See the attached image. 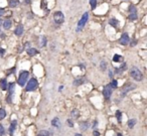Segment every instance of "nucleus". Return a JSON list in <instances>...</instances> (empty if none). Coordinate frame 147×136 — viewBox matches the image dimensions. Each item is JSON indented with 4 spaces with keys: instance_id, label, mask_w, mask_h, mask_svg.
Here are the masks:
<instances>
[{
    "instance_id": "nucleus-1",
    "label": "nucleus",
    "mask_w": 147,
    "mask_h": 136,
    "mask_svg": "<svg viewBox=\"0 0 147 136\" xmlns=\"http://www.w3.org/2000/svg\"><path fill=\"white\" fill-rule=\"evenodd\" d=\"M130 76L136 81H141L143 79V75L142 73L140 72L139 69H137V68H133V69L130 71Z\"/></svg>"
},
{
    "instance_id": "nucleus-2",
    "label": "nucleus",
    "mask_w": 147,
    "mask_h": 136,
    "mask_svg": "<svg viewBox=\"0 0 147 136\" xmlns=\"http://www.w3.org/2000/svg\"><path fill=\"white\" fill-rule=\"evenodd\" d=\"M29 76V73L27 71H22L19 75V78H18V85L21 87H23L24 85H25L26 81H27V78Z\"/></svg>"
},
{
    "instance_id": "nucleus-3",
    "label": "nucleus",
    "mask_w": 147,
    "mask_h": 136,
    "mask_svg": "<svg viewBox=\"0 0 147 136\" xmlns=\"http://www.w3.org/2000/svg\"><path fill=\"white\" fill-rule=\"evenodd\" d=\"M88 18H89V13L88 12H86V13H84V15L82 16V18L80 19V21H79V23H78V31H81L82 29L84 28V26H85V24L87 23V21H88Z\"/></svg>"
},
{
    "instance_id": "nucleus-4",
    "label": "nucleus",
    "mask_w": 147,
    "mask_h": 136,
    "mask_svg": "<svg viewBox=\"0 0 147 136\" xmlns=\"http://www.w3.org/2000/svg\"><path fill=\"white\" fill-rule=\"evenodd\" d=\"M37 88V80L35 78H32L26 85V91L27 92H31V91H34Z\"/></svg>"
},
{
    "instance_id": "nucleus-5",
    "label": "nucleus",
    "mask_w": 147,
    "mask_h": 136,
    "mask_svg": "<svg viewBox=\"0 0 147 136\" xmlns=\"http://www.w3.org/2000/svg\"><path fill=\"white\" fill-rule=\"evenodd\" d=\"M53 19H54V22H55L56 24L63 23V20H64V16H63V12L56 11V12L53 14Z\"/></svg>"
},
{
    "instance_id": "nucleus-6",
    "label": "nucleus",
    "mask_w": 147,
    "mask_h": 136,
    "mask_svg": "<svg viewBox=\"0 0 147 136\" xmlns=\"http://www.w3.org/2000/svg\"><path fill=\"white\" fill-rule=\"evenodd\" d=\"M112 92H113V88L110 86V84H109V85H107V86L104 88V90H103V95H104V97H105L106 99H110V97H111V95H112Z\"/></svg>"
},
{
    "instance_id": "nucleus-7",
    "label": "nucleus",
    "mask_w": 147,
    "mask_h": 136,
    "mask_svg": "<svg viewBox=\"0 0 147 136\" xmlns=\"http://www.w3.org/2000/svg\"><path fill=\"white\" fill-rule=\"evenodd\" d=\"M120 40V44L121 45H127L129 44V41H130V37L129 35L127 34V33H123L121 36V38L119 39Z\"/></svg>"
},
{
    "instance_id": "nucleus-8",
    "label": "nucleus",
    "mask_w": 147,
    "mask_h": 136,
    "mask_svg": "<svg viewBox=\"0 0 147 136\" xmlns=\"http://www.w3.org/2000/svg\"><path fill=\"white\" fill-rule=\"evenodd\" d=\"M9 88H10V92H9V95H8L7 102H8V103H11V102H12V96H13V91H14V85L10 84Z\"/></svg>"
},
{
    "instance_id": "nucleus-9",
    "label": "nucleus",
    "mask_w": 147,
    "mask_h": 136,
    "mask_svg": "<svg viewBox=\"0 0 147 136\" xmlns=\"http://www.w3.org/2000/svg\"><path fill=\"white\" fill-rule=\"evenodd\" d=\"M16 126H17V122H16V120H13V121L11 122L10 126H9V133H10V135H13Z\"/></svg>"
},
{
    "instance_id": "nucleus-10",
    "label": "nucleus",
    "mask_w": 147,
    "mask_h": 136,
    "mask_svg": "<svg viewBox=\"0 0 147 136\" xmlns=\"http://www.w3.org/2000/svg\"><path fill=\"white\" fill-rule=\"evenodd\" d=\"M14 33H15V34L17 35V36H20V35L22 34V33H23V26H22L21 24H19L18 26L15 28V30H14Z\"/></svg>"
},
{
    "instance_id": "nucleus-11",
    "label": "nucleus",
    "mask_w": 147,
    "mask_h": 136,
    "mask_svg": "<svg viewBox=\"0 0 147 136\" xmlns=\"http://www.w3.org/2000/svg\"><path fill=\"white\" fill-rule=\"evenodd\" d=\"M52 125L56 127V128H59V127L61 126V122H60V119L59 118H53L52 121Z\"/></svg>"
},
{
    "instance_id": "nucleus-12",
    "label": "nucleus",
    "mask_w": 147,
    "mask_h": 136,
    "mask_svg": "<svg viewBox=\"0 0 147 136\" xmlns=\"http://www.w3.org/2000/svg\"><path fill=\"white\" fill-rule=\"evenodd\" d=\"M0 87H1V90H3V91L7 90V82L5 79L1 80V82H0Z\"/></svg>"
},
{
    "instance_id": "nucleus-13",
    "label": "nucleus",
    "mask_w": 147,
    "mask_h": 136,
    "mask_svg": "<svg viewBox=\"0 0 147 136\" xmlns=\"http://www.w3.org/2000/svg\"><path fill=\"white\" fill-rule=\"evenodd\" d=\"M118 20L117 19H115V18H112V19H110L109 20V24H111V26H113V27H117L118 26Z\"/></svg>"
},
{
    "instance_id": "nucleus-14",
    "label": "nucleus",
    "mask_w": 147,
    "mask_h": 136,
    "mask_svg": "<svg viewBox=\"0 0 147 136\" xmlns=\"http://www.w3.org/2000/svg\"><path fill=\"white\" fill-rule=\"evenodd\" d=\"M3 27H4L5 29H9V28L11 27V21H10L9 19L5 20V21L3 22Z\"/></svg>"
},
{
    "instance_id": "nucleus-15",
    "label": "nucleus",
    "mask_w": 147,
    "mask_h": 136,
    "mask_svg": "<svg viewBox=\"0 0 147 136\" xmlns=\"http://www.w3.org/2000/svg\"><path fill=\"white\" fill-rule=\"evenodd\" d=\"M126 68H127V67H126V64H123V65L121 66L120 69H115V74H121L124 70H126Z\"/></svg>"
},
{
    "instance_id": "nucleus-16",
    "label": "nucleus",
    "mask_w": 147,
    "mask_h": 136,
    "mask_svg": "<svg viewBox=\"0 0 147 136\" xmlns=\"http://www.w3.org/2000/svg\"><path fill=\"white\" fill-rule=\"evenodd\" d=\"M27 54H28V56H34L37 52H36V49L35 48H33V47H30V48H27Z\"/></svg>"
},
{
    "instance_id": "nucleus-17",
    "label": "nucleus",
    "mask_w": 147,
    "mask_h": 136,
    "mask_svg": "<svg viewBox=\"0 0 147 136\" xmlns=\"http://www.w3.org/2000/svg\"><path fill=\"white\" fill-rule=\"evenodd\" d=\"M136 124V119H130V120L128 121V127L129 128H133V127L135 126Z\"/></svg>"
},
{
    "instance_id": "nucleus-18",
    "label": "nucleus",
    "mask_w": 147,
    "mask_h": 136,
    "mask_svg": "<svg viewBox=\"0 0 147 136\" xmlns=\"http://www.w3.org/2000/svg\"><path fill=\"white\" fill-rule=\"evenodd\" d=\"M131 88H132V86H131V85H129V86H128V87H126V88H124V90H123V91H122V94H121V96H122V97H124V96L126 95V93H127L128 91H130V90H132Z\"/></svg>"
},
{
    "instance_id": "nucleus-19",
    "label": "nucleus",
    "mask_w": 147,
    "mask_h": 136,
    "mask_svg": "<svg viewBox=\"0 0 147 136\" xmlns=\"http://www.w3.org/2000/svg\"><path fill=\"white\" fill-rule=\"evenodd\" d=\"M89 123H87V122H83V123H81L80 124V127H81V129L82 130H87L88 128H89Z\"/></svg>"
},
{
    "instance_id": "nucleus-20",
    "label": "nucleus",
    "mask_w": 147,
    "mask_h": 136,
    "mask_svg": "<svg viewBox=\"0 0 147 136\" xmlns=\"http://www.w3.org/2000/svg\"><path fill=\"white\" fill-rule=\"evenodd\" d=\"M37 136H50V132L47 130H42V131L38 132Z\"/></svg>"
},
{
    "instance_id": "nucleus-21",
    "label": "nucleus",
    "mask_w": 147,
    "mask_h": 136,
    "mask_svg": "<svg viewBox=\"0 0 147 136\" xmlns=\"http://www.w3.org/2000/svg\"><path fill=\"white\" fill-rule=\"evenodd\" d=\"M6 116V112L3 108H0V120H2L3 118H5Z\"/></svg>"
},
{
    "instance_id": "nucleus-22",
    "label": "nucleus",
    "mask_w": 147,
    "mask_h": 136,
    "mask_svg": "<svg viewBox=\"0 0 147 136\" xmlns=\"http://www.w3.org/2000/svg\"><path fill=\"white\" fill-rule=\"evenodd\" d=\"M18 3H19L18 0H10V1H9L10 7H15L16 5H18Z\"/></svg>"
},
{
    "instance_id": "nucleus-23",
    "label": "nucleus",
    "mask_w": 147,
    "mask_h": 136,
    "mask_svg": "<svg viewBox=\"0 0 147 136\" xmlns=\"http://www.w3.org/2000/svg\"><path fill=\"white\" fill-rule=\"evenodd\" d=\"M122 59V57L119 56V55H114L113 57V62H120Z\"/></svg>"
},
{
    "instance_id": "nucleus-24",
    "label": "nucleus",
    "mask_w": 147,
    "mask_h": 136,
    "mask_svg": "<svg viewBox=\"0 0 147 136\" xmlns=\"http://www.w3.org/2000/svg\"><path fill=\"white\" fill-rule=\"evenodd\" d=\"M110 86H111L113 89H116L117 86H118V81H117V80H113L112 83L110 84Z\"/></svg>"
},
{
    "instance_id": "nucleus-25",
    "label": "nucleus",
    "mask_w": 147,
    "mask_h": 136,
    "mask_svg": "<svg viewBox=\"0 0 147 136\" xmlns=\"http://www.w3.org/2000/svg\"><path fill=\"white\" fill-rule=\"evenodd\" d=\"M80 116V114H79V111H78V110H73V111H72V117H74V118H78Z\"/></svg>"
},
{
    "instance_id": "nucleus-26",
    "label": "nucleus",
    "mask_w": 147,
    "mask_h": 136,
    "mask_svg": "<svg viewBox=\"0 0 147 136\" xmlns=\"http://www.w3.org/2000/svg\"><path fill=\"white\" fill-rule=\"evenodd\" d=\"M90 4H91L92 9H95L97 5V0H90Z\"/></svg>"
},
{
    "instance_id": "nucleus-27",
    "label": "nucleus",
    "mask_w": 147,
    "mask_h": 136,
    "mask_svg": "<svg viewBox=\"0 0 147 136\" xmlns=\"http://www.w3.org/2000/svg\"><path fill=\"white\" fill-rule=\"evenodd\" d=\"M82 83H84V80H76V81H74V85H76V86H79V85H81Z\"/></svg>"
},
{
    "instance_id": "nucleus-28",
    "label": "nucleus",
    "mask_w": 147,
    "mask_h": 136,
    "mask_svg": "<svg viewBox=\"0 0 147 136\" xmlns=\"http://www.w3.org/2000/svg\"><path fill=\"white\" fill-rule=\"evenodd\" d=\"M121 116H122V113H121L120 111H117V112H116V117H117V119H118L119 122H121Z\"/></svg>"
},
{
    "instance_id": "nucleus-29",
    "label": "nucleus",
    "mask_w": 147,
    "mask_h": 136,
    "mask_svg": "<svg viewBox=\"0 0 147 136\" xmlns=\"http://www.w3.org/2000/svg\"><path fill=\"white\" fill-rule=\"evenodd\" d=\"M4 133H5V130H4V127L0 124V136H2V135H4Z\"/></svg>"
},
{
    "instance_id": "nucleus-30",
    "label": "nucleus",
    "mask_w": 147,
    "mask_h": 136,
    "mask_svg": "<svg viewBox=\"0 0 147 136\" xmlns=\"http://www.w3.org/2000/svg\"><path fill=\"white\" fill-rule=\"evenodd\" d=\"M106 66H107V65H106V62L103 61V62L101 63V69H102V71H105V70H106Z\"/></svg>"
},
{
    "instance_id": "nucleus-31",
    "label": "nucleus",
    "mask_w": 147,
    "mask_h": 136,
    "mask_svg": "<svg viewBox=\"0 0 147 136\" xmlns=\"http://www.w3.org/2000/svg\"><path fill=\"white\" fill-rule=\"evenodd\" d=\"M45 44H46V39H45V37H42V44H40V45H45Z\"/></svg>"
},
{
    "instance_id": "nucleus-32",
    "label": "nucleus",
    "mask_w": 147,
    "mask_h": 136,
    "mask_svg": "<svg viewBox=\"0 0 147 136\" xmlns=\"http://www.w3.org/2000/svg\"><path fill=\"white\" fill-rule=\"evenodd\" d=\"M93 135H94V136H100V132L97 131V130H95V131L93 132Z\"/></svg>"
},
{
    "instance_id": "nucleus-33",
    "label": "nucleus",
    "mask_w": 147,
    "mask_h": 136,
    "mask_svg": "<svg viewBox=\"0 0 147 136\" xmlns=\"http://www.w3.org/2000/svg\"><path fill=\"white\" fill-rule=\"evenodd\" d=\"M3 13H4V9L3 8H0V16H2Z\"/></svg>"
},
{
    "instance_id": "nucleus-34",
    "label": "nucleus",
    "mask_w": 147,
    "mask_h": 136,
    "mask_svg": "<svg viewBox=\"0 0 147 136\" xmlns=\"http://www.w3.org/2000/svg\"><path fill=\"white\" fill-rule=\"evenodd\" d=\"M4 53H5V50H4V49H2V48H0V56H2Z\"/></svg>"
},
{
    "instance_id": "nucleus-35",
    "label": "nucleus",
    "mask_w": 147,
    "mask_h": 136,
    "mask_svg": "<svg viewBox=\"0 0 147 136\" xmlns=\"http://www.w3.org/2000/svg\"><path fill=\"white\" fill-rule=\"evenodd\" d=\"M68 124H69V126L73 127V122H72V120H68Z\"/></svg>"
},
{
    "instance_id": "nucleus-36",
    "label": "nucleus",
    "mask_w": 147,
    "mask_h": 136,
    "mask_svg": "<svg viewBox=\"0 0 147 136\" xmlns=\"http://www.w3.org/2000/svg\"><path fill=\"white\" fill-rule=\"evenodd\" d=\"M75 136H83V135H82V134H79V133H76Z\"/></svg>"
},
{
    "instance_id": "nucleus-37",
    "label": "nucleus",
    "mask_w": 147,
    "mask_h": 136,
    "mask_svg": "<svg viewBox=\"0 0 147 136\" xmlns=\"http://www.w3.org/2000/svg\"><path fill=\"white\" fill-rule=\"evenodd\" d=\"M117 136H122V134H121V133H118V134H117Z\"/></svg>"
},
{
    "instance_id": "nucleus-38",
    "label": "nucleus",
    "mask_w": 147,
    "mask_h": 136,
    "mask_svg": "<svg viewBox=\"0 0 147 136\" xmlns=\"http://www.w3.org/2000/svg\"><path fill=\"white\" fill-rule=\"evenodd\" d=\"M1 24H2V20H1V19H0V25H1Z\"/></svg>"
}]
</instances>
